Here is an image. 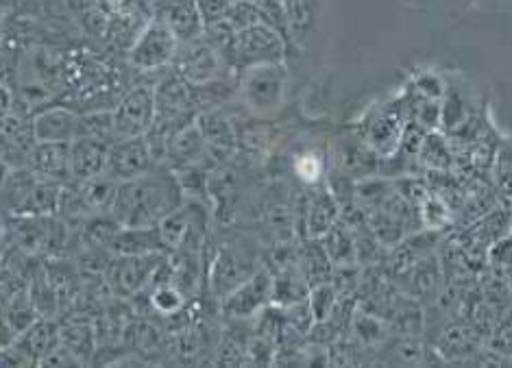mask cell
Instances as JSON below:
<instances>
[{"label":"cell","mask_w":512,"mask_h":368,"mask_svg":"<svg viewBox=\"0 0 512 368\" xmlns=\"http://www.w3.org/2000/svg\"><path fill=\"white\" fill-rule=\"evenodd\" d=\"M184 201L177 175L166 164H157L149 173L118 183L109 214L120 227L146 229L160 225Z\"/></svg>","instance_id":"cell-1"},{"label":"cell","mask_w":512,"mask_h":368,"mask_svg":"<svg viewBox=\"0 0 512 368\" xmlns=\"http://www.w3.org/2000/svg\"><path fill=\"white\" fill-rule=\"evenodd\" d=\"M260 264L258 244L251 238L227 240L216 249L210 266L205 268V288L214 301L221 303L231 290L258 271Z\"/></svg>","instance_id":"cell-2"},{"label":"cell","mask_w":512,"mask_h":368,"mask_svg":"<svg viewBox=\"0 0 512 368\" xmlns=\"http://www.w3.org/2000/svg\"><path fill=\"white\" fill-rule=\"evenodd\" d=\"M290 72L286 61L277 64H258L238 72L236 92L255 118L277 114L286 101Z\"/></svg>","instance_id":"cell-3"},{"label":"cell","mask_w":512,"mask_h":368,"mask_svg":"<svg viewBox=\"0 0 512 368\" xmlns=\"http://www.w3.org/2000/svg\"><path fill=\"white\" fill-rule=\"evenodd\" d=\"M404 127H406L404 101H401V96H395L390 98V101H384L380 105H375L373 109H369V112L360 118V122L353 131L367 142V146L377 157H382L384 162H390V159H393L399 151Z\"/></svg>","instance_id":"cell-4"},{"label":"cell","mask_w":512,"mask_h":368,"mask_svg":"<svg viewBox=\"0 0 512 368\" xmlns=\"http://www.w3.org/2000/svg\"><path fill=\"white\" fill-rule=\"evenodd\" d=\"M288 57V38L268 22H253L236 33L234 66L245 70L258 64H277Z\"/></svg>","instance_id":"cell-5"},{"label":"cell","mask_w":512,"mask_h":368,"mask_svg":"<svg viewBox=\"0 0 512 368\" xmlns=\"http://www.w3.org/2000/svg\"><path fill=\"white\" fill-rule=\"evenodd\" d=\"M166 262V253L146 255H116V260L107 266L109 288L116 297L131 299L144 288H151L155 275Z\"/></svg>","instance_id":"cell-6"},{"label":"cell","mask_w":512,"mask_h":368,"mask_svg":"<svg viewBox=\"0 0 512 368\" xmlns=\"http://www.w3.org/2000/svg\"><path fill=\"white\" fill-rule=\"evenodd\" d=\"M268 305H273V271L268 264H260L258 271L221 301V312L234 321H253Z\"/></svg>","instance_id":"cell-7"},{"label":"cell","mask_w":512,"mask_h":368,"mask_svg":"<svg viewBox=\"0 0 512 368\" xmlns=\"http://www.w3.org/2000/svg\"><path fill=\"white\" fill-rule=\"evenodd\" d=\"M179 42L168 29V24L155 16L146 27L140 29L136 42L129 48V61L140 70H160L173 66Z\"/></svg>","instance_id":"cell-8"},{"label":"cell","mask_w":512,"mask_h":368,"mask_svg":"<svg viewBox=\"0 0 512 368\" xmlns=\"http://www.w3.org/2000/svg\"><path fill=\"white\" fill-rule=\"evenodd\" d=\"M173 72L192 85H207L223 81L229 68L201 35L199 40L179 44L173 59Z\"/></svg>","instance_id":"cell-9"},{"label":"cell","mask_w":512,"mask_h":368,"mask_svg":"<svg viewBox=\"0 0 512 368\" xmlns=\"http://www.w3.org/2000/svg\"><path fill=\"white\" fill-rule=\"evenodd\" d=\"M343 214L336 194L327 183H316L310 186L306 194L301 196L299 205V229L303 233V240H321L327 236Z\"/></svg>","instance_id":"cell-10"},{"label":"cell","mask_w":512,"mask_h":368,"mask_svg":"<svg viewBox=\"0 0 512 368\" xmlns=\"http://www.w3.org/2000/svg\"><path fill=\"white\" fill-rule=\"evenodd\" d=\"M197 125L205 140V153L210 164L216 168L236 159L238 146V125L223 107H207L197 116Z\"/></svg>","instance_id":"cell-11"},{"label":"cell","mask_w":512,"mask_h":368,"mask_svg":"<svg viewBox=\"0 0 512 368\" xmlns=\"http://www.w3.org/2000/svg\"><path fill=\"white\" fill-rule=\"evenodd\" d=\"M157 159L153 155V149L146 136H136V138H123L116 140L112 146H109V155H107V166L105 173L109 179L116 183H125L136 179L144 173H149L151 168H155Z\"/></svg>","instance_id":"cell-12"},{"label":"cell","mask_w":512,"mask_h":368,"mask_svg":"<svg viewBox=\"0 0 512 368\" xmlns=\"http://www.w3.org/2000/svg\"><path fill=\"white\" fill-rule=\"evenodd\" d=\"M155 122V92L151 88L129 90L114 109L116 140L146 136Z\"/></svg>","instance_id":"cell-13"},{"label":"cell","mask_w":512,"mask_h":368,"mask_svg":"<svg viewBox=\"0 0 512 368\" xmlns=\"http://www.w3.org/2000/svg\"><path fill=\"white\" fill-rule=\"evenodd\" d=\"M384 159L377 157L356 131H349L334 142V170L351 181L380 175Z\"/></svg>","instance_id":"cell-14"},{"label":"cell","mask_w":512,"mask_h":368,"mask_svg":"<svg viewBox=\"0 0 512 368\" xmlns=\"http://www.w3.org/2000/svg\"><path fill=\"white\" fill-rule=\"evenodd\" d=\"M486 334L475 327L473 323H454L445 325L441 334L434 342V351L443 362H469L473 358H480L484 351Z\"/></svg>","instance_id":"cell-15"},{"label":"cell","mask_w":512,"mask_h":368,"mask_svg":"<svg viewBox=\"0 0 512 368\" xmlns=\"http://www.w3.org/2000/svg\"><path fill=\"white\" fill-rule=\"evenodd\" d=\"M164 164L170 170H181V168L201 166V164L212 166L210 159H207V153H205V140H203V133L197 125V118L190 120L188 125L179 127L173 136H170V140L166 144Z\"/></svg>","instance_id":"cell-16"},{"label":"cell","mask_w":512,"mask_h":368,"mask_svg":"<svg viewBox=\"0 0 512 368\" xmlns=\"http://www.w3.org/2000/svg\"><path fill=\"white\" fill-rule=\"evenodd\" d=\"M157 16L168 24L179 44L199 40L205 31L199 0H162Z\"/></svg>","instance_id":"cell-17"},{"label":"cell","mask_w":512,"mask_h":368,"mask_svg":"<svg viewBox=\"0 0 512 368\" xmlns=\"http://www.w3.org/2000/svg\"><path fill=\"white\" fill-rule=\"evenodd\" d=\"M109 142L92 138V136H77L70 142V170L72 181H88L105 173Z\"/></svg>","instance_id":"cell-18"},{"label":"cell","mask_w":512,"mask_h":368,"mask_svg":"<svg viewBox=\"0 0 512 368\" xmlns=\"http://www.w3.org/2000/svg\"><path fill=\"white\" fill-rule=\"evenodd\" d=\"M29 166L38 177L62 183L72 181L70 144L66 142H35L29 151Z\"/></svg>","instance_id":"cell-19"},{"label":"cell","mask_w":512,"mask_h":368,"mask_svg":"<svg viewBox=\"0 0 512 368\" xmlns=\"http://www.w3.org/2000/svg\"><path fill=\"white\" fill-rule=\"evenodd\" d=\"M35 142H66L70 144L81 131V116L68 107H48L31 120Z\"/></svg>","instance_id":"cell-20"},{"label":"cell","mask_w":512,"mask_h":368,"mask_svg":"<svg viewBox=\"0 0 512 368\" xmlns=\"http://www.w3.org/2000/svg\"><path fill=\"white\" fill-rule=\"evenodd\" d=\"M16 345L29 355L33 366H40L46 355H51L62 345V327L48 316H40L24 334L18 336Z\"/></svg>","instance_id":"cell-21"},{"label":"cell","mask_w":512,"mask_h":368,"mask_svg":"<svg viewBox=\"0 0 512 368\" xmlns=\"http://www.w3.org/2000/svg\"><path fill=\"white\" fill-rule=\"evenodd\" d=\"M297 268L301 271L306 284L319 286L332 279L334 264L323 247L321 240H301L297 247Z\"/></svg>","instance_id":"cell-22"},{"label":"cell","mask_w":512,"mask_h":368,"mask_svg":"<svg viewBox=\"0 0 512 368\" xmlns=\"http://www.w3.org/2000/svg\"><path fill=\"white\" fill-rule=\"evenodd\" d=\"M417 164L428 173H445V170L456 168L454 149H451L449 138L443 131H430L425 136L417 155Z\"/></svg>","instance_id":"cell-23"},{"label":"cell","mask_w":512,"mask_h":368,"mask_svg":"<svg viewBox=\"0 0 512 368\" xmlns=\"http://www.w3.org/2000/svg\"><path fill=\"white\" fill-rule=\"evenodd\" d=\"M323 247L332 260L334 268L336 266H353L358 264V251H356V240H353L351 227L345 223L343 218L327 231V236L321 238Z\"/></svg>","instance_id":"cell-24"},{"label":"cell","mask_w":512,"mask_h":368,"mask_svg":"<svg viewBox=\"0 0 512 368\" xmlns=\"http://www.w3.org/2000/svg\"><path fill=\"white\" fill-rule=\"evenodd\" d=\"M489 177L499 199L512 203V138L499 140L489 168Z\"/></svg>","instance_id":"cell-25"},{"label":"cell","mask_w":512,"mask_h":368,"mask_svg":"<svg viewBox=\"0 0 512 368\" xmlns=\"http://www.w3.org/2000/svg\"><path fill=\"white\" fill-rule=\"evenodd\" d=\"M417 212L421 218V227L430 233H443L445 229L451 227V223H454L456 218L451 205L434 190H430V194L421 201Z\"/></svg>","instance_id":"cell-26"},{"label":"cell","mask_w":512,"mask_h":368,"mask_svg":"<svg viewBox=\"0 0 512 368\" xmlns=\"http://www.w3.org/2000/svg\"><path fill=\"white\" fill-rule=\"evenodd\" d=\"M149 290L151 308L164 316H173L188 305V297L173 284V281H160V284H153Z\"/></svg>","instance_id":"cell-27"},{"label":"cell","mask_w":512,"mask_h":368,"mask_svg":"<svg viewBox=\"0 0 512 368\" xmlns=\"http://www.w3.org/2000/svg\"><path fill=\"white\" fill-rule=\"evenodd\" d=\"M62 347H66L83 364L90 360L96 349V334L92 325H66L62 327Z\"/></svg>","instance_id":"cell-28"},{"label":"cell","mask_w":512,"mask_h":368,"mask_svg":"<svg viewBox=\"0 0 512 368\" xmlns=\"http://www.w3.org/2000/svg\"><path fill=\"white\" fill-rule=\"evenodd\" d=\"M3 314L9 321V325L16 329L18 336L24 334V331H27L40 318L38 308H35V303H33L29 292L14 294V299L9 301V305L3 310Z\"/></svg>","instance_id":"cell-29"},{"label":"cell","mask_w":512,"mask_h":368,"mask_svg":"<svg viewBox=\"0 0 512 368\" xmlns=\"http://www.w3.org/2000/svg\"><path fill=\"white\" fill-rule=\"evenodd\" d=\"M338 303V290L334 288L332 279L325 281V284L312 286L308 292V305L314 316V323H323L332 318Z\"/></svg>","instance_id":"cell-30"},{"label":"cell","mask_w":512,"mask_h":368,"mask_svg":"<svg viewBox=\"0 0 512 368\" xmlns=\"http://www.w3.org/2000/svg\"><path fill=\"white\" fill-rule=\"evenodd\" d=\"M79 136H92L105 140L109 144L116 142V125H114V112H96V114H83L81 116V131Z\"/></svg>","instance_id":"cell-31"},{"label":"cell","mask_w":512,"mask_h":368,"mask_svg":"<svg viewBox=\"0 0 512 368\" xmlns=\"http://www.w3.org/2000/svg\"><path fill=\"white\" fill-rule=\"evenodd\" d=\"M447 85L449 83L441 75H438V72L421 70L410 79L406 90L419 94V96H425V98H432V101H443V96L447 92Z\"/></svg>","instance_id":"cell-32"},{"label":"cell","mask_w":512,"mask_h":368,"mask_svg":"<svg viewBox=\"0 0 512 368\" xmlns=\"http://www.w3.org/2000/svg\"><path fill=\"white\" fill-rule=\"evenodd\" d=\"M292 170H295V177L306 188L316 186V183H321V179L325 175V168L321 164V159L316 157L314 153H301V155H297L295 162H292Z\"/></svg>","instance_id":"cell-33"},{"label":"cell","mask_w":512,"mask_h":368,"mask_svg":"<svg viewBox=\"0 0 512 368\" xmlns=\"http://www.w3.org/2000/svg\"><path fill=\"white\" fill-rule=\"evenodd\" d=\"M16 340H18L16 329L9 325V321H7V318H5V314L0 312V351L7 349V347H11V345H14Z\"/></svg>","instance_id":"cell-34"},{"label":"cell","mask_w":512,"mask_h":368,"mask_svg":"<svg viewBox=\"0 0 512 368\" xmlns=\"http://www.w3.org/2000/svg\"><path fill=\"white\" fill-rule=\"evenodd\" d=\"M14 112V96L0 83V120H5Z\"/></svg>","instance_id":"cell-35"}]
</instances>
